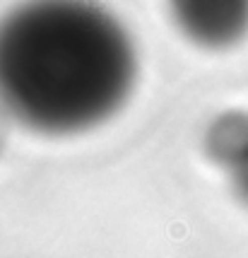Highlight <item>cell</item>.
<instances>
[{
    "label": "cell",
    "instance_id": "1",
    "mask_svg": "<svg viewBox=\"0 0 248 258\" xmlns=\"http://www.w3.org/2000/svg\"><path fill=\"white\" fill-rule=\"evenodd\" d=\"M137 51L94 0H24L0 17V111L39 135H77L123 109Z\"/></svg>",
    "mask_w": 248,
    "mask_h": 258
},
{
    "label": "cell",
    "instance_id": "2",
    "mask_svg": "<svg viewBox=\"0 0 248 258\" xmlns=\"http://www.w3.org/2000/svg\"><path fill=\"white\" fill-rule=\"evenodd\" d=\"M181 34L200 48L226 51L248 39V0H167Z\"/></svg>",
    "mask_w": 248,
    "mask_h": 258
},
{
    "label": "cell",
    "instance_id": "3",
    "mask_svg": "<svg viewBox=\"0 0 248 258\" xmlns=\"http://www.w3.org/2000/svg\"><path fill=\"white\" fill-rule=\"evenodd\" d=\"M248 143V111H224L214 116L205 131V152L224 169Z\"/></svg>",
    "mask_w": 248,
    "mask_h": 258
},
{
    "label": "cell",
    "instance_id": "4",
    "mask_svg": "<svg viewBox=\"0 0 248 258\" xmlns=\"http://www.w3.org/2000/svg\"><path fill=\"white\" fill-rule=\"evenodd\" d=\"M224 171H226V176H229L234 196L248 208V143L238 150L236 157L226 164Z\"/></svg>",
    "mask_w": 248,
    "mask_h": 258
}]
</instances>
